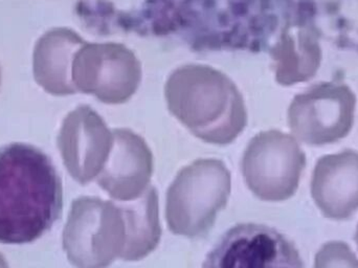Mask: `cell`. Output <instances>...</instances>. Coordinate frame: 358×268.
<instances>
[{"label":"cell","instance_id":"6da1fadb","mask_svg":"<svg viewBox=\"0 0 358 268\" xmlns=\"http://www.w3.org/2000/svg\"><path fill=\"white\" fill-rule=\"evenodd\" d=\"M62 181L52 160L29 143L0 147V244H27L60 218Z\"/></svg>","mask_w":358,"mask_h":268},{"label":"cell","instance_id":"7a4b0ae2","mask_svg":"<svg viewBox=\"0 0 358 268\" xmlns=\"http://www.w3.org/2000/svg\"><path fill=\"white\" fill-rule=\"evenodd\" d=\"M167 100L179 121L208 143H231L245 127L239 92L227 77L206 66H187L173 73Z\"/></svg>","mask_w":358,"mask_h":268},{"label":"cell","instance_id":"3957f363","mask_svg":"<svg viewBox=\"0 0 358 268\" xmlns=\"http://www.w3.org/2000/svg\"><path fill=\"white\" fill-rule=\"evenodd\" d=\"M231 194V173L218 160H198L178 173L167 193L170 231L187 238L203 237Z\"/></svg>","mask_w":358,"mask_h":268},{"label":"cell","instance_id":"277c9868","mask_svg":"<svg viewBox=\"0 0 358 268\" xmlns=\"http://www.w3.org/2000/svg\"><path fill=\"white\" fill-rule=\"evenodd\" d=\"M127 233L119 204L98 197L73 200L63 231V248L77 268H107L125 250Z\"/></svg>","mask_w":358,"mask_h":268},{"label":"cell","instance_id":"5b68a950","mask_svg":"<svg viewBox=\"0 0 358 268\" xmlns=\"http://www.w3.org/2000/svg\"><path fill=\"white\" fill-rule=\"evenodd\" d=\"M305 166L306 155L296 139L269 130L250 141L242 160V173L257 197L283 202L296 193Z\"/></svg>","mask_w":358,"mask_h":268},{"label":"cell","instance_id":"8992f818","mask_svg":"<svg viewBox=\"0 0 358 268\" xmlns=\"http://www.w3.org/2000/svg\"><path fill=\"white\" fill-rule=\"evenodd\" d=\"M357 96L346 84H315L294 97L288 124L296 139L310 146H324L345 139L355 124Z\"/></svg>","mask_w":358,"mask_h":268},{"label":"cell","instance_id":"52a82bcc","mask_svg":"<svg viewBox=\"0 0 358 268\" xmlns=\"http://www.w3.org/2000/svg\"><path fill=\"white\" fill-rule=\"evenodd\" d=\"M202 268H305L294 244L273 227L235 225L208 253Z\"/></svg>","mask_w":358,"mask_h":268},{"label":"cell","instance_id":"ba28073f","mask_svg":"<svg viewBox=\"0 0 358 268\" xmlns=\"http://www.w3.org/2000/svg\"><path fill=\"white\" fill-rule=\"evenodd\" d=\"M140 78L136 57L120 45L85 43L78 50L73 63V82L77 92L94 94L110 104L129 99Z\"/></svg>","mask_w":358,"mask_h":268},{"label":"cell","instance_id":"9c48e42d","mask_svg":"<svg viewBox=\"0 0 358 268\" xmlns=\"http://www.w3.org/2000/svg\"><path fill=\"white\" fill-rule=\"evenodd\" d=\"M113 145V132L88 106H80L65 118L58 147L71 176L86 185L99 176Z\"/></svg>","mask_w":358,"mask_h":268},{"label":"cell","instance_id":"30bf717a","mask_svg":"<svg viewBox=\"0 0 358 268\" xmlns=\"http://www.w3.org/2000/svg\"><path fill=\"white\" fill-rule=\"evenodd\" d=\"M152 173L146 141L130 130L115 129L110 154L96 177L99 185L117 202H131L148 189Z\"/></svg>","mask_w":358,"mask_h":268},{"label":"cell","instance_id":"8fae6325","mask_svg":"<svg viewBox=\"0 0 358 268\" xmlns=\"http://www.w3.org/2000/svg\"><path fill=\"white\" fill-rule=\"evenodd\" d=\"M311 195L326 218L352 217L358 210V152L322 156L313 170Z\"/></svg>","mask_w":358,"mask_h":268},{"label":"cell","instance_id":"7c38bea8","mask_svg":"<svg viewBox=\"0 0 358 268\" xmlns=\"http://www.w3.org/2000/svg\"><path fill=\"white\" fill-rule=\"evenodd\" d=\"M85 43L76 31L65 27L43 34L36 42L33 54V73L38 85L52 96L77 94L73 63Z\"/></svg>","mask_w":358,"mask_h":268},{"label":"cell","instance_id":"4fadbf2b","mask_svg":"<svg viewBox=\"0 0 358 268\" xmlns=\"http://www.w3.org/2000/svg\"><path fill=\"white\" fill-rule=\"evenodd\" d=\"M126 223L125 250L122 259L138 261L157 248L161 240L159 217V195L155 188L149 187L140 197L131 202H119Z\"/></svg>","mask_w":358,"mask_h":268},{"label":"cell","instance_id":"5bb4252c","mask_svg":"<svg viewBox=\"0 0 358 268\" xmlns=\"http://www.w3.org/2000/svg\"><path fill=\"white\" fill-rule=\"evenodd\" d=\"M315 268H358V259L346 242L330 241L315 255Z\"/></svg>","mask_w":358,"mask_h":268},{"label":"cell","instance_id":"9a60e30c","mask_svg":"<svg viewBox=\"0 0 358 268\" xmlns=\"http://www.w3.org/2000/svg\"><path fill=\"white\" fill-rule=\"evenodd\" d=\"M0 268H8V263H6V258L0 254Z\"/></svg>","mask_w":358,"mask_h":268},{"label":"cell","instance_id":"2e32d148","mask_svg":"<svg viewBox=\"0 0 358 268\" xmlns=\"http://www.w3.org/2000/svg\"><path fill=\"white\" fill-rule=\"evenodd\" d=\"M355 242H357V248H358V225H357V232H355Z\"/></svg>","mask_w":358,"mask_h":268},{"label":"cell","instance_id":"e0dca14e","mask_svg":"<svg viewBox=\"0 0 358 268\" xmlns=\"http://www.w3.org/2000/svg\"><path fill=\"white\" fill-rule=\"evenodd\" d=\"M0 83H1V71H0Z\"/></svg>","mask_w":358,"mask_h":268}]
</instances>
